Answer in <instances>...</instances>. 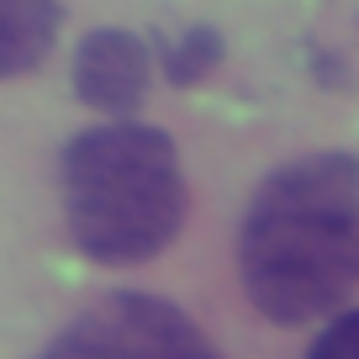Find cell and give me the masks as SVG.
<instances>
[{
  "instance_id": "cell-1",
  "label": "cell",
  "mask_w": 359,
  "mask_h": 359,
  "mask_svg": "<svg viewBox=\"0 0 359 359\" xmlns=\"http://www.w3.org/2000/svg\"><path fill=\"white\" fill-rule=\"evenodd\" d=\"M238 280L269 323H317L359 285V158L275 169L238 227Z\"/></svg>"
},
{
  "instance_id": "cell-5",
  "label": "cell",
  "mask_w": 359,
  "mask_h": 359,
  "mask_svg": "<svg viewBox=\"0 0 359 359\" xmlns=\"http://www.w3.org/2000/svg\"><path fill=\"white\" fill-rule=\"evenodd\" d=\"M69 0H0V79H16L53 53Z\"/></svg>"
},
{
  "instance_id": "cell-2",
  "label": "cell",
  "mask_w": 359,
  "mask_h": 359,
  "mask_svg": "<svg viewBox=\"0 0 359 359\" xmlns=\"http://www.w3.org/2000/svg\"><path fill=\"white\" fill-rule=\"evenodd\" d=\"M58 185L69 238L95 264H143L185 227V169L175 143L133 116L69 137Z\"/></svg>"
},
{
  "instance_id": "cell-4",
  "label": "cell",
  "mask_w": 359,
  "mask_h": 359,
  "mask_svg": "<svg viewBox=\"0 0 359 359\" xmlns=\"http://www.w3.org/2000/svg\"><path fill=\"white\" fill-rule=\"evenodd\" d=\"M154 85V48L127 27H95L74 48V95L101 111L106 122H122L143 106Z\"/></svg>"
},
{
  "instance_id": "cell-6",
  "label": "cell",
  "mask_w": 359,
  "mask_h": 359,
  "mask_svg": "<svg viewBox=\"0 0 359 359\" xmlns=\"http://www.w3.org/2000/svg\"><path fill=\"white\" fill-rule=\"evenodd\" d=\"M148 48H154L158 74H164L175 90L201 85V79L222 64V53H227V43H222V32H217V27H185V32H175V37L158 32Z\"/></svg>"
},
{
  "instance_id": "cell-7",
  "label": "cell",
  "mask_w": 359,
  "mask_h": 359,
  "mask_svg": "<svg viewBox=\"0 0 359 359\" xmlns=\"http://www.w3.org/2000/svg\"><path fill=\"white\" fill-rule=\"evenodd\" d=\"M306 359H359V312H338L333 323L312 338Z\"/></svg>"
},
{
  "instance_id": "cell-3",
  "label": "cell",
  "mask_w": 359,
  "mask_h": 359,
  "mask_svg": "<svg viewBox=\"0 0 359 359\" xmlns=\"http://www.w3.org/2000/svg\"><path fill=\"white\" fill-rule=\"evenodd\" d=\"M37 359H222V354L175 302L148 291H116L95 302L79 323H69Z\"/></svg>"
}]
</instances>
